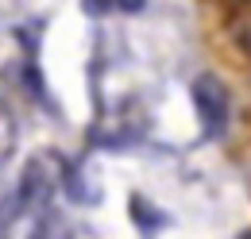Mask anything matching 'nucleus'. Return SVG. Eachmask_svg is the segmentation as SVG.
I'll list each match as a JSON object with an SVG mask.
<instances>
[{
  "instance_id": "nucleus-4",
  "label": "nucleus",
  "mask_w": 251,
  "mask_h": 239,
  "mask_svg": "<svg viewBox=\"0 0 251 239\" xmlns=\"http://www.w3.org/2000/svg\"><path fill=\"white\" fill-rule=\"evenodd\" d=\"M85 8H89V12H108L112 0H85Z\"/></svg>"
},
{
  "instance_id": "nucleus-1",
  "label": "nucleus",
  "mask_w": 251,
  "mask_h": 239,
  "mask_svg": "<svg viewBox=\"0 0 251 239\" xmlns=\"http://www.w3.org/2000/svg\"><path fill=\"white\" fill-rule=\"evenodd\" d=\"M193 104H197V116L205 135H220L224 123H228V89L220 85L213 73H201L193 81Z\"/></svg>"
},
{
  "instance_id": "nucleus-5",
  "label": "nucleus",
  "mask_w": 251,
  "mask_h": 239,
  "mask_svg": "<svg viewBox=\"0 0 251 239\" xmlns=\"http://www.w3.org/2000/svg\"><path fill=\"white\" fill-rule=\"evenodd\" d=\"M244 239H251V232H248V236H244Z\"/></svg>"
},
{
  "instance_id": "nucleus-2",
  "label": "nucleus",
  "mask_w": 251,
  "mask_h": 239,
  "mask_svg": "<svg viewBox=\"0 0 251 239\" xmlns=\"http://www.w3.org/2000/svg\"><path fill=\"white\" fill-rule=\"evenodd\" d=\"M131 220H135L139 228H158V224H166V216H162V212H155L147 201H143V197H135V201H131Z\"/></svg>"
},
{
  "instance_id": "nucleus-3",
  "label": "nucleus",
  "mask_w": 251,
  "mask_h": 239,
  "mask_svg": "<svg viewBox=\"0 0 251 239\" xmlns=\"http://www.w3.org/2000/svg\"><path fill=\"white\" fill-rule=\"evenodd\" d=\"M112 4H116V8H124V12H139L147 0H112Z\"/></svg>"
}]
</instances>
